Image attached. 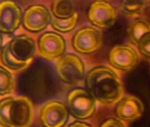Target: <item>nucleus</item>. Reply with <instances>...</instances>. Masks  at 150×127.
Returning a JSON list of instances; mask_svg holds the SVG:
<instances>
[{"mask_svg": "<svg viewBox=\"0 0 150 127\" xmlns=\"http://www.w3.org/2000/svg\"><path fill=\"white\" fill-rule=\"evenodd\" d=\"M49 10L43 5H34L29 6L23 15L24 27L32 32H39L44 30L51 22Z\"/></svg>", "mask_w": 150, "mask_h": 127, "instance_id": "f8f14e48", "label": "nucleus"}, {"mask_svg": "<svg viewBox=\"0 0 150 127\" xmlns=\"http://www.w3.org/2000/svg\"><path fill=\"white\" fill-rule=\"evenodd\" d=\"M2 36L1 34L0 33V51L2 49Z\"/></svg>", "mask_w": 150, "mask_h": 127, "instance_id": "4be33fe9", "label": "nucleus"}, {"mask_svg": "<svg viewBox=\"0 0 150 127\" xmlns=\"http://www.w3.org/2000/svg\"><path fill=\"white\" fill-rule=\"evenodd\" d=\"M55 68L60 80L68 84L77 83L84 75V66L82 60L72 53L60 57L56 63Z\"/></svg>", "mask_w": 150, "mask_h": 127, "instance_id": "39448f33", "label": "nucleus"}, {"mask_svg": "<svg viewBox=\"0 0 150 127\" xmlns=\"http://www.w3.org/2000/svg\"><path fill=\"white\" fill-rule=\"evenodd\" d=\"M146 0H122L120 4V10L125 16L137 17L146 9Z\"/></svg>", "mask_w": 150, "mask_h": 127, "instance_id": "dca6fc26", "label": "nucleus"}, {"mask_svg": "<svg viewBox=\"0 0 150 127\" xmlns=\"http://www.w3.org/2000/svg\"><path fill=\"white\" fill-rule=\"evenodd\" d=\"M36 52L34 40L21 35L13 37L0 51V61L8 70L19 73L32 64Z\"/></svg>", "mask_w": 150, "mask_h": 127, "instance_id": "f03ea898", "label": "nucleus"}, {"mask_svg": "<svg viewBox=\"0 0 150 127\" xmlns=\"http://www.w3.org/2000/svg\"><path fill=\"white\" fill-rule=\"evenodd\" d=\"M144 107L139 99L132 95L121 98L117 102L115 112L118 118L125 121H133L141 117Z\"/></svg>", "mask_w": 150, "mask_h": 127, "instance_id": "ddd939ff", "label": "nucleus"}, {"mask_svg": "<svg viewBox=\"0 0 150 127\" xmlns=\"http://www.w3.org/2000/svg\"><path fill=\"white\" fill-rule=\"evenodd\" d=\"M149 32H150V23L144 18H137L129 25L128 38L132 43L137 45L140 39Z\"/></svg>", "mask_w": 150, "mask_h": 127, "instance_id": "4468645a", "label": "nucleus"}, {"mask_svg": "<svg viewBox=\"0 0 150 127\" xmlns=\"http://www.w3.org/2000/svg\"><path fill=\"white\" fill-rule=\"evenodd\" d=\"M86 85L93 97L103 105H111L122 98L121 80L111 68L101 66L91 69L86 75Z\"/></svg>", "mask_w": 150, "mask_h": 127, "instance_id": "f257e3e1", "label": "nucleus"}, {"mask_svg": "<svg viewBox=\"0 0 150 127\" xmlns=\"http://www.w3.org/2000/svg\"><path fill=\"white\" fill-rule=\"evenodd\" d=\"M69 113L66 105L60 101L53 100L42 107L39 113V118L43 126L60 127L67 123Z\"/></svg>", "mask_w": 150, "mask_h": 127, "instance_id": "1a4fd4ad", "label": "nucleus"}, {"mask_svg": "<svg viewBox=\"0 0 150 127\" xmlns=\"http://www.w3.org/2000/svg\"><path fill=\"white\" fill-rule=\"evenodd\" d=\"M96 101L88 90L76 88L69 92L66 106L73 117L78 119H86L94 114L96 109Z\"/></svg>", "mask_w": 150, "mask_h": 127, "instance_id": "20e7f679", "label": "nucleus"}, {"mask_svg": "<svg viewBox=\"0 0 150 127\" xmlns=\"http://www.w3.org/2000/svg\"><path fill=\"white\" fill-rule=\"evenodd\" d=\"M109 62L115 68L127 71L134 68L138 63L139 56L136 50L129 45L114 46L109 52Z\"/></svg>", "mask_w": 150, "mask_h": 127, "instance_id": "9d476101", "label": "nucleus"}, {"mask_svg": "<svg viewBox=\"0 0 150 127\" xmlns=\"http://www.w3.org/2000/svg\"><path fill=\"white\" fill-rule=\"evenodd\" d=\"M79 19L77 12L67 18H58L54 17L51 19L52 26L57 31L67 33L71 31L76 27Z\"/></svg>", "mask_w": 150, "mask_h": 127, "instance_id": "f3484780", "label": "nucleus"}, {"mask_svg": "<svg viewBox=\"0 0 150 127\" xmlns=\"http://www.w3.org/2000/svg\"><path fill=\"white\" fill-rule=\"evenodd\" d=\"M22 11L12 0L0 2V32L12 33L19 27L22 21Z\"/></svg>", "mask_w": 150, "mask_h": 127, "instance_id": "9b49d317", "label": "nucleus"}, {"mask_svg": "<svg viewBox=\"0 0 150 127\" xmlns=\"http://www.w3.org/2000/svg\"><path fill=\"white\" fill-rule=\"evenodd\" d=\"M115 8L104 0H96L92 2L88 11V18L95 26L108 28L114 25L117 18Z\"/></svg>", "mask_w": 150, "mask_h": 127, "instance_id": "0eeeda50", "label": "nucleus"}, {"mask_svg": "<svg viewBox=\"0 0 150 127\" xmlns=\"http://www.w3.org/2000/svg\"><path fill=\"white\" fill-rule=\"evenodd\" d=\"M15 79L5 67L0 66V95L9 94L14 88Z\"/></svg>", "mask_w": 150, "mask_h": 127, "instance_id": "a211bd4d", "label": "nucleus"}, {"mask_svg": "<svg viewBox=\"0 0 150 127\" xmlns=\"http://www.w3.org/2000/svg\"><path fill=\"white\" fill-rule=\"evenodd\" d=\"M74 0H54L52 5V12L54 17L67 18L76 13Z\"/></svg>", "mask_w": 150, "mask_h": 127, "instance_id": "2eb2a0df", "label": "nucleus"}, {"mask_svg": "<svg viewBox=\"0 0 150 127\" xmlns=\"http://www.w3.org/2000/svg\"><path fill=\"white\" fill-rule=\"evenodd\" d=\"M66 50L63 37L53 32L43 33L38 41L39 54L43 59L52 61L61 57Z\"/></svg>", "mask_w": 150, "mask_h": 127, "instance_id": "6e6552de", "label": "nucleus"}, {"mask_svg": "<svg viewBox=\"0 0 150 127\" xmlns=\"http://www.w3.org/2000/svg\"><path fill=\"white\" fill-rule=\"evenodd\" d=\"M137 46L139 52L144 56L150 58V32L145 34L140 39Z\"/></svg>", "mask_w": 150, "mask_h": 127, "instance_id": "6ab92c4d", "label": "nucleus"}, {"mask_svg": "<svg viewBox=\"0 0 150 127\" xmlns=\"http://www.w3.org/2000/svg\"><path fill=\"white\" fill-rule=\"evenodd\" d=\"M101 126H125L126 124L119 118H109L104 121L100 125Z\"/></svg>", "mask_w": 150, "mask_h": 127, "instance_id": "aec40b11", "label": "nucleus"}, {"mask_svg": "<svg viewBox=\"0 0 150 127\" xmlns=\"http://www.w3.org/2000/svg\"><path fill=\"white\" fill-rule=\"evenodd\" d=\"M33 118V104L27 97H9L0 101V125L30 126Z\"/></svg>", "mask_w": 150, "mask_h": 127, "instance_id": "7ed1b4c3", "label": "nucleus"}, {"mask_svg": "<svg viewBox=\"0 0 150 127\" xmlns=\"http://www.w3.org/2000/svg\"><path fill=\"white\" fill-rule=\"evenodd\" d=\"M102 44L101 33L93 27L78 30L72 39L73 48L81 54H90L98 50Z\"/></svg>", "mask_w": 150, "mask_h": 127, "instance_id": "423d86ee", "label": "nucleus"}, {"mask_svg": "<svg viewBox=\"0 0 150 127\" xmlns=\"http://www.w3.org/2000/svg\"><path fill=\"white\" fill-rule=\"evenodd\" d=\"M69 126H91V125L86 122L81 121H75L69 125Z\"/></svg>", "mask_w": 150, "mask_h": 127, "instance_id": "412c9836", "label": "nucleus"}]
</instances>
